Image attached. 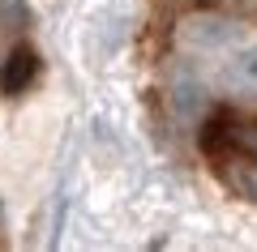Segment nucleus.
<instances>
[{
  "mask_svg": "<svg viewBox=\"0 0 257 252\" xmlns=\"http://www.w3.org/2000/svg\"><path fill=\"white\" fill-rule=\"evenodd\" d=\"M202 150L210 154H248L257 158V116H236V111H223L210 124L202 128Z\"/></svg>",
  "mask_w": 257,
  "mask_h": 252,
  "instance_id": "1",
  "label": "nucleus"
},
{
  "mask_svg": "<svg viewBox=\"0 0 257 252\" xmlns=\"http://www.w3.org/2000/svg\"><path fill=\"white\" fill-rule=\"evenodd\" d=\"M219 86L231 94V99L257 103V43L253 47H240V52H231L227 60H223Z\"/></svg>",
  "mask_w": 257,
  "mask_h": 252,
  "instance_id": "2",
  "label": "nucleus"
},
{
  "mask_svg": "<svg viewBox=\"0 0 257 252\" xmlns=\"http://www.w3.org/2000/svg\"><path fill=\"white\" fill-rule=\"evenodd\" d=\"M214 175L223 180V188L240 201H253L257 205V158L248 154H214Z\"/></svg>",
  "mask_w": 257,
  "mask_h": 252,
  "instance_id": "3",
  "label": "nucleus"
},
{
  "mask_svg": "<svg viewBox=\"0 0 257 252\" xmlns=\"http://www.w3.org/2000/svg\"><path fill=\"white\" fill-rule=\"evenodd\" d=\"M39 77V56L35 47H13L0 64V90L5 94H26Z\"/></svg>",
  "mask_w": 257,
  "mask_h": 252,
  "instance_id": "4",
  "label": "nucleus"
},
{
  "mask_svg": "<svg viewBox=\"0 0 257 252\" xmlns=\"http://www.w3.org/2000/svg\"><path fill=\"white\" fill-rule=\"evenodd\" d=\"M231 35H236V26H227L223 18H189L184 30H180V39L193 43V47H219V43H227Z\"/></svg>",
  "mask_w": 257,
  "mask_h": 252,
  "instance_id": "5",
  "label": "nucleus"
},
{
  "mask_svg": "<svg viewBox=\"0 0 257 252\" xmlns=\"http://www.w3.org/2000/svg\"><path fill=\"white\" fill-rule=\"evenodd\" d=\"M206 5L231 22H257V0H206Z\"/></svg>",
  "mask_w": 257,
  "mask_h": 252,
  "instance_id": "6",
  "label": "nucleus"
}]
</instances>
